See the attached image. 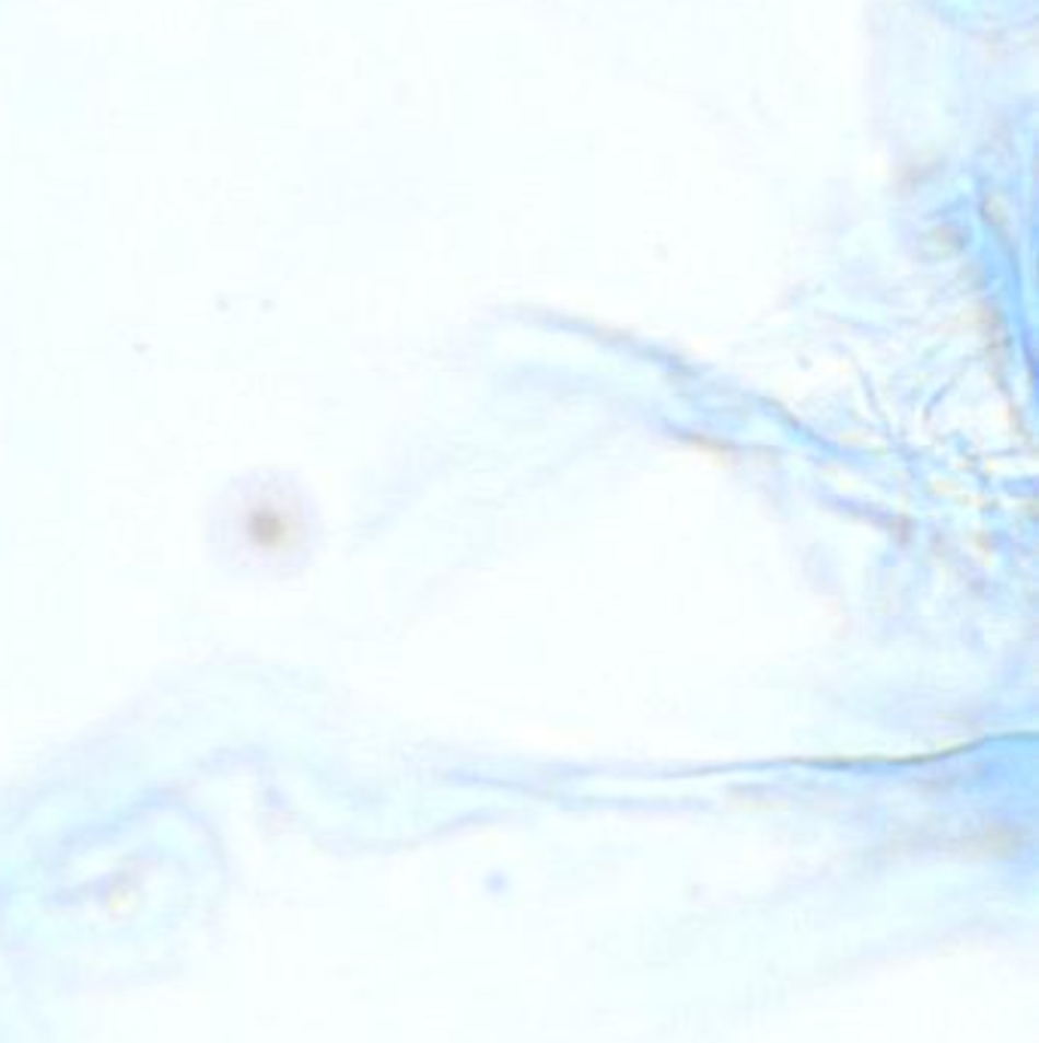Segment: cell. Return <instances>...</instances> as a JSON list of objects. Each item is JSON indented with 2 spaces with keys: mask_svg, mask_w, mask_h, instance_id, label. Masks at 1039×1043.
Listing matches in <instances>:
<instances>
[{
  "mask_svg": "<svg viewBox=\"0 0 1039 1043\" xmlns=\"http://www.w3.org/2000/svg\"><path fill=\"white\" fill-rule=\"evenodd\" d=\"M1027 843V833L1022 827H1009V824H988L982 827L967 848H972L976 855H991V858H1012L1022 851V845Z\"/></svg>",
  "mask_w": 1039,
  "mask_h": 1043,
  "instance_id": "1",
  "label": "cell"
}]
</instances>
